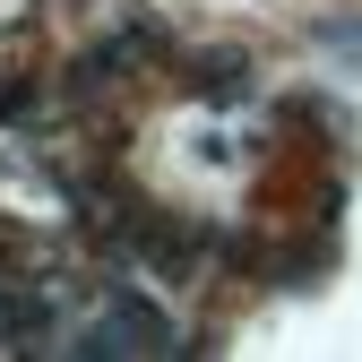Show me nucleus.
<instances>
[{
  "label": "nucleus",
  "instance_id": "1",
  "mask_svg": "<svg viewBox=\"0 0 362 362\" xmlns=\"http://www.w3.org/2000/svg\"><path fill=\"white\" fill-rule=\"evenodd\" d=\"M86 354H173V320H164L156 302H139V293H112Z\"/></svg>",
  "mask_w": 362,
  "mask_h": 362
}]
</instances>
